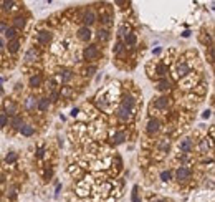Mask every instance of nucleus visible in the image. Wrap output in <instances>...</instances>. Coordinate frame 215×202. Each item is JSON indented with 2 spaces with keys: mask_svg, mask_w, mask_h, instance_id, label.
<instances>
[{
  "mask_svg": "<svg viewBox=\"0 0 215 202\" xmlns=\"http://www.w3.org/2000/svg\"><path fill=\"white\" fill-rule=\"evenodd\" d=\"M124 42H126V45H136V42H137V37L134 35V33H129L128 37H124Z\"/></svg>",
  "mask_w": 215,
  "mask_h": 202,
  "instance_id": "23",
  "label": "nucleus"
},
{
  "mask_svg": "<svg viewBox=\"0 0 215 202\" xmlns=\"http://www.w3.org/2000/svg\"><path fill=\"white\" fill-rule=\"evenodd\" d=\"M78 38L83 40V42H88V40L91 38V30L88 28V27H81V28L78 30Z\"/></svg>",
  "mask_w": 215,
  "mask_h": 202,
  "instance_id": "8",
  "label": "nucleus"
},
{
  "mask_svg": "<svg viewBox=\"0 0 215 202\" xmlns=\"http://www.w3.org/2000/svg\"><path fill=\"white\" fill-rule=\"evenodd\" d=\"M161 179L164 182H169V181H171V172H169V171H162V172H161Z\"/></svg>",
  "mask_w": 215,
  "mask_h": 202,
  "instance_id": "33",
  "label": "nucleus"
},
{
  "mask_svg": "<svg viewBox=\"0 0 215 202\" xmlns=\"http://www.w3.org/2000/svg\"><path fill=\"white\" fill-rule=\"evenodd\" d=\"M134 104H136V99H134L131 95H126L124 98H122V104H121V106H124L126 110L131 111V110L134 108Z\"/></svg>",
  "mask_w": 215,
  "mask_h": 202,
  "instance_id": "7",
  "label": "nucleus"
},
{
  "mask_svg": "<svg viewBox=\"0 0 215 202\" xmlns=\"http://www.w3.org/2000/svg\"><path fill=\"white\" fill-rule=\"evenodd\" d=\"M20 133H22L23 136H27V138H28V136H33V134H35V128H33V126H30V124H23V126L20 128Z\"/></svg>",
  "mask_w": 215,
  "mask_h": 202,
  "instance_id": "14",
  "label": "nucleus"
},
{
  "mask_svg": "<svg viewBox=\"0 0 215 202\" xmlns=\"http://www.w3.org/2000/svg\"><path fill=\"white\" fill-rule=\"evenodd\" d=\"M10 126L12 128H15V129H20L22 126H23V119H22V116H12V119H10Z\"/></svg>",
  "mask_w": 215,
  "mask_h": 202,
  "instance_id": "13",
  "label": "nucleus"
},
{
  "mask_svg": "<svg viewBox=\"0 0 215 202\" xmlns=\"http://www.w3.org/2000/svg\"><path fill=\"white\" fill-rule=\"evenodd\" d=\"M18 48H20V42H18V40H12V42L8 43V51H10V53H17Z\"/></svg>",
  "mask_w": 215,
  "mask_h": 202,
  "instance_id": "20",
  "label": "nucleus"
},
{
  "mask_svg": "<svg viewBox=\"0 0 215 202\" xmlns=\"http://www.w3.org/2000/svg\"><path fill=\"white\" fill-rule=\"evenodd\" d=\"M2 93H4V91H2V88H0V95H2Z\"/></svg>",
  "mask_w": 215,
  "mask_h": 202,
  "instance_id": "45",
  "label": "nucleus"
},
{
  "mask_svg": "<svg viewBox=\"0 0 215 202\" xmlns=\"http://www.w3.org/2000/svg\"><path fill=\"white\" fill-rule=\"evenodd\" d=\"M25 108L28 111H33L36 108V99L35 98H32V96H30V98H27V101H25Z\"/></svg>",
  "mask_w": 215,
  "mask_h": 202,
  "instance_id": "18",
  "label": "nucleus"
},
{
  "mask_svg": "<svg viewBox=\"0 0 215 202\" xmlns=\"http://www.w3.org/2000/svg\"><path fill=\"white\" fill-rule=\"evenodd\" d=\"M159 129H161V123H159V119H150L149 123H147V131L152 134V133H157Z\"/></svg>",
  "mask_w": 215,
  "mask_h": 202,
  "instance_id": "10",
  "label": "nucleus"
},
{
  "mask_svg": "<svg viewBox=\"0 0 215 202\" xmlns=\"http://www.w3.org/2000/svg\"><path fill=\"white\" fill-rule=\"evenodd\" d=\"M124 139H126V134H124L122 131H119V133H116V134H114L113 141H114V144H122V142H124Z\"/></svg>",
  "mask_w": 215,
  "mask_h": 202,
  "instance_id": "21",
  "label": "nucleus"
},
{
  "mask_svg": "<svg viewBox=\"0 0 215 202\" xmlns=\"http://www.w3.org/2000/svg\"><path fill=\"white\" fill-rule=\"evenodd\" d=\"M17 110H18V106H17V103H15L13 99H7L5 101V111H7V116L10 114V116H15L17 114Z\"/></svg>",
  "mask_w": 215,
  "mask_h": 202,
  "instance_id": "4",
  "label": "nucleus"
},
{
  "mask_svg": "<svg viewBox=\"0 0 215 202\" xmlns=\"http://www.w3.org/2000/svg\"><path fill=\"white\" fill-rule=\"evenodd\" d=\"M133 202H142L139 199V195H137V186H134V189H133Z\"/></svg>",
  "mask_w": 215,
  "mask_h": 202,
  "instance_id": "34",
  "label": "nucleus"
},
{
  "mask_svg": "<svg viewBox=\"0 0 215 202\" xmlns=\"http://www.w3.org/2000/svg\"><path fill=\"white\" fill-rule=\"evenodd\" d=\"M190 176H192V172H190L189 167L180 166L179 169H177V181H179V182H185V181H189Z\"/></svg>",
  "mask_w": 215,
  "mask_h": 202,
  "instance_id": "1",
  "label": "nucleus"
},
{
  "mask_svg": "<svg viewBox=\"0 0 215 202\" xmlns=\"http://www.w3.org/2000/svg\"><path fill=\"white\" fill-rule=\"evenodd\" d=\"M156 202H165V201H156Z\"/></svg>",
  "mask_w": 215,
  "mask_h": 202,
  "instance_id": "44",
  "label": "nucleus"
},
{
  "mask_svg": "<svg viewBox=\"0 0 215 202\" xmlns=\"http://www.w3.org/2000/svg\"><path fill=\"white\" fill-rule=\"evenodd\" d=\"M13 27L18 28V30H22L23 27H25V18L23 17H15L13 18Z\"/></svg>",
  "mask_w": 215,
  "mask_h": 202,
  "instance_id": "19",
  "label": "nucleus"
},
{
  "mask_svg": "<svg viewBox=\"0 0 215 202\" xmlns=\"http://www.w3.org/2000/svg\"><path fill=\"white\" fill-rule=\"evenodd\" d=\"M129 33H131V28H129V25H128V23H124V25H121V27H119V35L128 37Z\"/></svg>",
  "mask_w": 215,
  "mask_h": 202,
  "instance_id": "24",
  "label": "nucleus"
},
{
  "mask_svg": "<svg viewBox=\"0 0 215 202\" xmlns=\"http://www.w3.org/2000/svg\"><path fill=\"white\" fill-rule=\"evenodd\" d=\"M210 148V142L207 141V139H204V141L200 142V146H199V149H200V153H207V149Z\"/></svg>",
  "mask_w": 215,
  "mask_h": 202,
  "instance_id": "29",
  "label": "nucleus"
},
{
  "mask_svg": "<svg viewBox=\"0 0 215 202\" xmlns=\"http://www.w3.org/2000/svg\"><path fill=\"white\" fill-rule=\"evenodd\" d=\"M36 108H38L40 111H47L48 108H50V99L48 98H40L38 101H36Z\"/></svg>",
  "mask_w": 215,
  "mask_h": 202,
  "instance_id": "11",
  "label": "nucleus"
},
{
  "mask_svg": "<svg viewBox=\"0 0 215 202\" xmlns=\"http://www.w3.org/2000/svg\"><path fill=\"white\" fill-rule=\"evenodd\" d=\"M189 73H190V68L187 66L185 63H180V65H177V68H176V75L179 76V78H184V76H187Z\"/></svg>",
  "mask_w": 215,
  "mask_h": 202,
  "instance_id": "6",
  "label": "nucleus"
},
{
  "mask_svg": "<svg viewBox=\"0 0 215 202\" xmlns=\"http://www.w3.org/2000/svg\"><path fill=\"white\" fill-rule=\"evenodd\" d=\"M98 38H99V40H108V38H109V35H108V30H104V28H99V30H98Z\"/></svg>",
  "mask_w": 215,
  "mask_h": 202,
  "instance_id": "28",
  "label": "nucleus"
},
{
  "mask_svg": "<svg viewBox=\"0 0 215 202\" xmlns=\"http://www.w3.org/2000/svg\"><path fill=\"white\" fill-rule=\"evenodd\" d=\"M5 30H7V25H5L4 22H2V23H0V33H4Z\"/></svg>",
  "mask_w": 215,
  "mask_h": 202,
  "instance_id": "37",
  "label": "nucleus"
},
{
  "mask_svg": "<svg viewBox=\"0 0 215 202\" xmlns=\"http://www.w3.org/2000/svg\"><path fill=\"white\" fill-rule=\"evenodd\" d=\"M7 123H8V116L5 113H2V114H0V128H5Z\"/></svg>",
  "mask_w": 215,
  "mask_h": 202,
  "instance_id": "32",
  "label": "nucleus"
},
{
  "mask_svg": "<svg viewBox=\"0 0 215 202\" xmlns=\"http://www.w3.org/2000/svg\"><path fill=\"white\" fill-rule=\"evenodd\" d=\"M40 83H42V78H40L38 75H35V76H32V78H30V86H32V88L40 86Z\"/></svg>",
  "mask_w": 215,
  "mask_h": 202,
  "instance_id": "25",
  "label": "nucleus"
},
{
  "mask_svg": "<svg viewBox=\"0 0 215 202\" xmlns=\"http://www.w3.org/2000/svg\"><path fill=\"white\" fill-rule=\"evenodd\" d=\"M17 157H18L17 153H8L7 156H5V161H7V162H15V161H17Z\"/></svg>",
  "mask_w": 215,
  "mask_h": 202,
  "instance_id": "30",
  "label": "nucleus"
},
{
  "mask_svg": "<svg viewBox=\"0 0 215 202\" xmlns=\"http://www.w3.org/2000/svg\"><path fill=\"white\" fill-rule=\"evenodd\" d=\"M7 195H8L10 199H13V197H15V187H10V191L7 192Z\"/></svg>",
  "mask_w": 215,
  "mask_h": 202,
  "instance_id": "35",
  "label": "nucleus"
},
{
  "mask_svg": "<svg viewBox=\"0 0 215 202\" xmlns=\"http://www.w3.org/2000/svg\"><path fill=\"white\" fill-rule=\"evenodd\" d=\"M4 33H5V38H7V40H13L15 35H17V30H15V28H7Z\"/></svg>",
  "mask_w": 215,
  "mask_h": 202,
  "instance_id": "26",
  "label": "nucleus"
},
{
  "mask_svg": "<svg viewBox=\"0 0 215 202\" xmlns=\"http://www.w3.org/2000/svg\"><path fill=\"white\" fill-rule=\"evenodd\" d=\"M192 149H194V144H192V141H190L189 138L182 139V141L179 142V151H180L182 154H189Z\"/></svg>",
  "mask_w": 215,
  "mask_h": 202,
  "instance_id": "2",
  "label": "nucleus"
},
{
  "mask_svg": "<svg viewBox=\"0 0 215 202\" xmlns=\"http://www.w3.org/2000/svg\"><path fill=\"white\" fill-rule=\"evenodd\" d=\"M36 40H38L40 43H48L51 40V33L48 32V30H42V32L36 33Z\"/></svg>",
  "mask_w": 215,
  "mask_h": 202,
  "instance_id": "9",
  "label": "nucleus"
},
{
  "mask_svg": "<svg viewBox=\"0 0 215 202\" xmlns=\"http://www.w3.org/2000/svg\"><path fill=\"white\" fill-rule=\"evenodd\" d=\"M94 71H96V68H94V66H91V68H90V75H93Z\"/></svg>",
  "mask_w": 215,
  "mask_h": 202,
  "instance_id": "41",
  "label": "nucleus"
},
{
  "mask_svg": "<svg viewBox=\"0 0 215 202\" xmlns=\"http://www.w3.org/2000/svg\"><path fill=\"white\" fill-rule=\"evenodd\" d=\"M2 83H4V78H0V85H2Z\"/></svg>",
  "mask_w": 215,
  "mask_h": 202,
  "instance_id": "43",
  "label": "nucleus"
},
{
  "mask_svg": "<svg viewBox=\"0 0 215 202\" xmlns=\"http://www.w3.org/2000/svg\"><path fill=\"white\" fill-rule=\"evenodd\" d=\"M122 48H124V45H122L121 42H118V43H116L114 46H113V53L119 55V53H121V51H122Z\"/></svg>",
  "mask_w": 215,
  "mask_h": 202,
  "instance_id": "31",
  "label": "nucleus"
},
{
  "mask_svg": "<svg viewBox=\"0 0 215 202\" xmlns=\"http://www.w3.org/2000/svg\"><path fill=\"white\" fill-rule=\"evenodd\" d=\"M56 99H58V93L53 91V95H51V101H56Z\"/></svg>",
  "mask_w": 215,
  "mask_h": 202,
  "instance_id": "39",
  "label": "nucleus"
},
{
  "mask_svg": "<svg viewBox=\"0 0 215 202\" xmlns=\"http://www.w3.org/2000/svg\"><path fill=\"white\" fill-rule=\"evenodd\" d=\"M161 91H169V88H171V83L167 81V80H162L161 83H159V86H157Z\"/></svg>",
  "mask_w": 215,
  "mask_h": 202,
  "instance_id": "27",
  "label": "nucleus"
},
{
  "mask_svg": "<svg viewBox=\"0 0 215 202\" xmlns=\"http://www.w3.org/2000/svg\"><path fill=\"white\" fill-rule=\"evenodd\" d=\"M118 116L121 118L122 121H128V119H131V111L126 110L124 106H119L118 108Z\"/></svg>",
  "mask_w": 215,
  "mask_h": 202,
  "instance_id": "12",
  "label": "nucleus"
},
{
  "mask_svg": "<svg viewBox=\"0 0 215 202\" xmlns=\"http://www.w3.org/2000/svg\"><path fill=\"white\" fill-rule=\"evenodd\" d=\"M79 113V110H78V108H75V110H71V116H76V114H78Z\"/></svg>",
  "mask_w": 215,
  "mask_h": 202,
  "instance_id": "40",
  "label": "nucleus"
},
{
  "mask_svg": "<svg viewBox=\"0 0 215 202\" xmlns=\"http://www.w3.org/2000/svg\"><path fill=\"white\" fill-rule=\"evenodd\" d=\"M0 48H4V40H0Z\"/></svg>",
  "mask_w": 215,
  "mask_h": 202,
  "instance_id": "42",
  "label": "nucleus"
},
{
  "mask_svg": "<svg viewBox=\"0 0 215 202\" xmlns=\"http://www.w3.org/2000/svg\"><path fill=\"white\" fill-rule=\"evenodd\" d=\"M83 22H85V27H88L90 28V25H93L94 22H96V15H94L93 10H88L85 15H83Z\"/></svg>",
  "mask_w": 215,
  "mask_h": 202,
  "instance_id": "5",
  "label": "nucleus"
},
{
  "mask_svg": "<svg viewBox=\"0 0 215 202\" xmlns=\"http://www.w3.org/2000/svg\"><path fill=\"white\" fill-rule=\"evenodd\" d=\"M98 46L96 45H90V46H86L85 48V51H83V55H85V58L86 60H93V58H96L98 57Z\"/></svg>",
  "mask_w": 215,
  "mask_h": 202,
  "instance_id": "3",
  "label": "nucleus"
},
{
  "mask_svg": "<svg viewBox=\"0 0 215 202\" xmlns=\"http://www.w3.org/2000/svg\"><path fill=\"white\" fill-rule=\"evenodd\" d=\"M156 71H157L159 76H165V73H167V65L164 63H159L157 66H156Z\"/></svg>",
  "mask_w": 215,
  "mask_h": 202,
  "instance_id": "22",
  "label": "nucleus"
},
{
  "mask_svg": "<svg viewBox=\"0 0 215 202\" xmlns=\"http://www.w3.org/2000/svg\"><path fill=\"white\" fill-rule=\"evenodd\" d=\"M167 106H169V99L165 96H161V98L156 99V108L157 110H165Z\"/></svg>",
  "mask_w": 215,
  "mask_h": 202,
  "instance_id": "15",
  "label": "nucleus"
},
{
  "mask_svg": "<svg viewBox=\"0 0 215 202\" xmlns=\"http://www.w3.org/2000/svg\"><path fill=\"white\" fill-rule=\"evenodd\" d=\"M36 58H38V51H36L35 48H30L25 55V61H33V60H36Z\"/></svg>",
  "mask_w": 215,
  "mask_h": 202,
  "instance_id": "17",
  "label": "nucleus"
},
{
  "mask_svg": "<svg viewBox=\"0 0 215 202\" xmlns=\"http://www.w3.org/2000/svg\"><path fill=\"white\" fill-rule=\"evenodd\" d=\"M12 5H15V2H5V4H4V7L7 8V10H10V8H12Z\"/></svg>",
  "mask_w": 215,
  "mask_h": 202,
  "instance_id": "36",
  "label": "nucleus"
},
{
  "mask_svg": "<svg viewBox=\"0 0 215 202\" xmlns=\"http://www.w3.org/2000/svg\"><path fill=\"white\" fill-rule=\"evenodd\" d=\"M43 154H45V149L40 148V149H38V153H36V156H38V157H43Z\"/></svg>",
  "mask_w": 215,
  "mask_h": 202,
  "instance_id": "38",
  "label": "nucleus"
},
{
  "mask_svg": "<svg viewBox=\"0 0 215 202\" xmlns=\"http://www.w3.org/2000/svg\"><path fill=\"white\" fill-rule=\"evenodd\" d=\"M71 78H73V71L71 70H63L60 73V81H63V83L70 81Z\"/></svg>",
  "mask_w": 215,
  "mask_h": 202,
  "instance_id": "16",
  "label": "nucleus"
}]
</instances>
